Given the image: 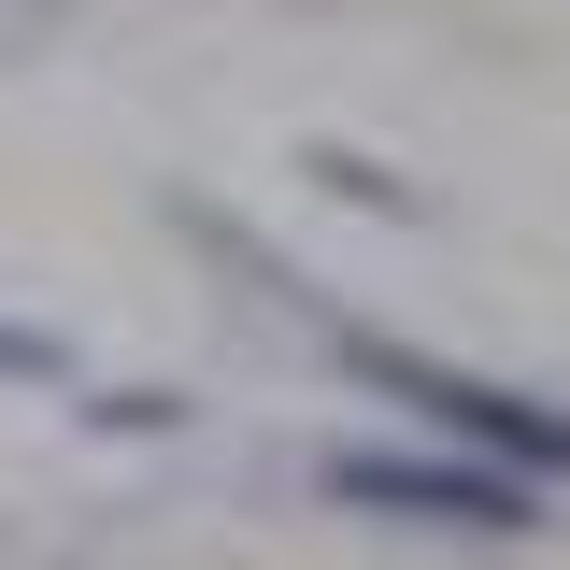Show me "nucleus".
I'll use <instances>...</instances> for the list:
<instances>
[{
	"mask_svg": "<svg viewBox=\"0 0 570 570\" xmlns=\"http://www.w3.org/2000/svg\"><path fill=\"white\" fill-rule=\"evenodd\" d=\"M314 171H328L343 200H371V214H414V186H385V171H371V157H343V142H314Z\"/></svg>",
	"mask_w": 570,
	"mask_h": 570,
	"instance_id": "20e7f679",
	"label": "nucleus"
},
{
	"mask_svg": "<svg viewBox=\"0 0 570 570\" xmlns=\"http://www.w3.org/2000/svg\"><path fill=\"white\" fill-rule=\"evenodd\" d=\"M0 385H71V343H43L29 314H0Z\"/></svg>",
	"mask_w": 570,
	"mask_h": 570,
	"instance_id": "7ed1b4c3",
	"label": "nucleus"
},
{
	"mask_svg": "<svg viewBox=\"0 0 570 570\" xmlns=\"http://www.w3.org/2000/svg\"><path fill=\"white\" fill-rule=\"evenodd\" d=\"M328 499L343 513H414V528H542V485H513L485 456H328Z\"/></svg>",
	"mask_w": 570,
	"mask_h": 570,
	"instance_id": "f03ea898",
	"label": "nucleus"
},
{
	"mask_svg": "<svg viewBox=\"0 0 570 570\" xmlns=\"http://www.w3.org/2000/svg\"><path fill=\"white\" fill-rule=\"evenodd\" d=\"M343 371L371 385V400L428 414L456 456L513 471V485H570V414H557V400H528V385H485V371H456V356H428V343H385V328H343Z\"/></svg>",
	"mask_w": 570,
	"mask_h": 570,
	"instance_id": "f257e3e1",
	"label": "nucleus"
}]
</instances>
